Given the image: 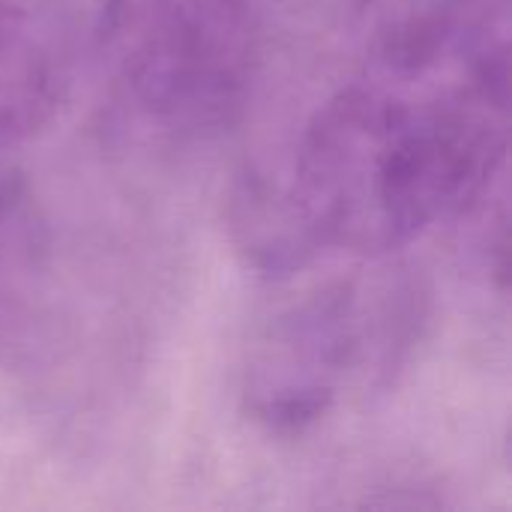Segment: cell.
I'll use <instances>...</instances> for the list:
<instances>
[{
  "label": "cell",
  "mask_w": 512,
  "mask_h": 512,
  "mask_svg": "<svg viewBox=\"0 0 512 512\" xmlns=\"http://www.w3.org/2000/svg\"><path fill=\"white\" fill-rule=\"evenodd\" d=\"M507 129L510 54L369 48L306 123L282 195L315 255L387 258L492 195Z\"/></svg>",
  "instance_id": "6da1fadb"
},
{
  "label": "cell",
  "mask_w": 512,
  "mask_h": 512,
  "mask_svg": "<svg viewBox=\"0 0 512 512\" xmlns=\"http://www.w3.org/2000/svg\"><path fill=\"white\" fill-rule=\"evenodd\" d=\"M411 321V294L363 270L291 294L261 318L246 345V411L282 438L315 429L390 366Z\"/></svg>",
  "instance_id": "3957f363"
},
{
  "label": "cell",
  "mask_w": 512,
  "mask_h": 512,
  "mask_svg": "<svg viewBox=\"0 0 512 512\" xmlns=\"http://www.w3.org/2000/svg\"><path fill=\"white\" fill-rule=\"evenodd\" d=\"M69 75L66 0H0V156L51 123Z\"/></svg>",
  "instance_id": "277c9868"
},
{
  "label": "cell",
  "mask_w": 512,
  "mask_h": 512,
  "mask_svg": "<svg viewBox=\"0 0 512 512\" xmlns=\"http://www.w3.org/2000/svg\"><path fill=\"white\" fill-rule=\"evenodd\" d=\"M369 48L441 57L510 51V0H363Z\"/></svg>",
  "instance_id": "5b68a950"
},
{
  "label": "cell",
  "mask_w": 512,
  "mask_h": 512,
  "mask_svg": "<svg viewBox=\"0 0 512 512\" xmlns=\"http://www.w3.org/2000/svg\"><path fill=\"white\" fill-rule=\"evenodd\" d=\"M267 0H102L99 42L129 105L156 129L234 126L261 69Z\"/></svg>",
  "instance_id": "7a4b0ae2"
}]
</instances>
